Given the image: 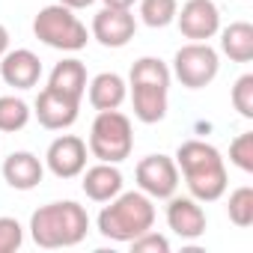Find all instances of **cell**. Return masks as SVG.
Listing matches in <instances>:
<instances>
[{
    "label": "cell",
    "mask_w": 253,
    "mask_h": 253,
    "mask_svg": "<svg viewBox=\"0 0 253 253\" xmlns=\"http://www.w3.org/2000/svg\"><path fill=\"white\" fill-rule=\"evenodd\" d=\"M173 161L179 167V176H185V185L197 203H214L226 194V164L211 143L185 140L176 149Z\"/></svg>",
    "instance_id": "cell-1"
},
{
    "label": "cell",
    "mask_w": 253,
    "mask_h": 253,
    "mask_svg": "<svg viewBox=\"0 0 253 253\" xmlns=\"http://www.w3.org/2000/svg\"><path fill=\"white\" fill-rule=\"evenodd\" d=\"M89 232V214L75 200L48 203L33 211L30 217V235L39 247L57 250V247H75Z\"/></svg>",
    "instance_id": "cell-2"
},
{
    "label": "cell",
    "mask_w": 253,
    "mask_h": 253,
    "mask_svg": "<svg viewBox=\"0 0 253 253\" xmlns=\"http://www.w3.org/2000/svg\"><path fill=\"white\" fill-rule=\"evenodd\" d=\"M152 226H155V206L152 197H146L143 191H119L98 211V232L119 244H128L131 238L143 235Z\"/></svg>",
    "instance_id": "cell-3"
},
{
    "label": "cell",
    "mask_w": 253,
    "mask_h": 253,
    "mask_svg": "<svg viewBox=\"0 0 253 253\" xmlns=\"http://www.w3.org/2000/svg\"><path fill=\"white\" fill-rule=\"evenodd\" d=\"M89 155L107 164H122L134 149V131L131 119L119 110H98V116L89 125Z\"/></svg>",
    "instance_id": "cell-4"
},
{
    "label": "cell",
    "mask_w": 253,
    "mask_h": 253,
    "mask_svg": "<svg viewBox=\"0 0 253 253\" xmlns=\"http://www.w3.org/2000/svg\"><path fill=\"white\" fill-rule=\"evenodd\" d=\"M33 33L42 45H48L54 51H81L89 42L86 24L75 15V9H69L63 3L42 6L39 15L33 18Z\"/></svg>",
    "instance_id": "cell-5"
},
{
    "label": "cell",
    "mask_w": 253,
    "mask_h": 253,
    "mask_svg": "<svg viewBox=\"0 0 253 253\" xmlns=\"http://www.w3.org/2000/svg\"><path fill=\"white\" fill-rule=\"evenodd\" d=\"M217 72H220V57L209 42H188L173 57V75L188 89L209 86L217 78Z\"/></svg>",
    "instance_id": "cell-6"
},
{
    "label": "cell",
    "mask_w": 253,
    "mask_h": 253,
    "mask_svg": "<svg viewBox=\"0 0 253 253\" xmlns=\"http://www.w3.org/2000/svg\"><path fill=\"white\" fill-rule=\"evenodd\" d=\"M137 188L152 200H170L179 191V167L170 155H146L134 170Z\"/></svg>",
    "instance_id": "cell-7"
},
{
    "label": "cell",
    "mask_w": 253,
    "mask_h": 253,
    "mask_svg": "<svg viewBox=\"0 0 253 253\" xmlns=\"http://www.w3.org/2000/svg\"><path fill=\"white\" fill-rule=\"evenodd\" d=\"M36 119L42 128L48 131H66L78 122V113H81V101L54 89V86H45L36 98V107H33Z\"/></svg>",
    "instance_id": "cell-8"
},
{
    "label": "cell",
    "mask_w": 253,
    "mask_h": 253,
    "mask_svg": "<svg viewBox=\"0 0 253 253\" xmlns=\"http://www.w3.org/2000/svg\"><path fill=\"white\" fill-rule=\"evenodd\" d=\"M179 30L191 42H209L220 30V9L214 0H185L176 12Z\"/></svg>",
    "instance_id": "cell-9"
},
{
    "label": "cell",
    "mask_w": 253,
    "mask_h": 253,
    "mask_svg": "<svg viewBox=\"0 0 253 253\" xmlns=\"http://www.w3.org/2000/svg\"><path fill=\"white\" fill-rule=\"evenodd\" d=\"M86 140H81L78 134H60L57 140H51L48 152H45V164L57 179H75L86 170Z\"/></svg>",
    "instance_id": "cell-10"
},
{
    "label": "cell",
    "mask_w": 253,
    "mask_h": 253,
    "mask_svg": "<svg viewBox=\"0 0 253 253\" xmlns=\"http://www.w3.org/2000/svg\"><path fill=\"white\" fill-rule=\"evenodd\" d=\"M137 33V18L131 9H110L104 6L92 18V39L104 48H125Z\"/></svg>",
    "instance_id": "cell-11"
},
{
    "label": "cell",
    "mask_w": 253,
    "mask_h": 253,
    "mask_svg": "<svg viewBox=\"0 0 253 253\" xmlns=\"http://www.w3.org/2000/svg\"><path fill=\"white\" fill-rule=\"evenodd\" d=\"M42 78V60L27 51V48H15V51H6L0 57V81L6 86H15V89H30L36 86Z\"/></svg>",
    "instance_id": "cell-12"
},
{
    "label": "cell",
    "mask_w": 253,
    "mask_h": 253,
    "mask_svg": "<svg viewBox=\"0 0 253 253\" xmlns=\"http://www.w3.org/2000/svg\"><path fill=\"white\" fill-rule=\"evenodd\" d=\"M206 211H203V206L194 200V197H170L167 200V226L179 235V238H185V241H194V238H200L203 232H206Z\"/></svg>",
    "instance_id": "cell-13"
},
{
    "label": "cell",
    "mask_w": 253,
    "mask_h": 253,
    "mask_svg": "<svg viewBox=\"0 0 253 253\" xmlns=\"http://www.w3.org/2000/svg\"><path fill=\"white\" fill-rule=\"evenodd\" d=\"M45 176V164L33 155V152H12L6 161H3V179L9 188L15 191H33Z\"/></svg>",
    "instance_id": "cell-14"
},
{
    "label": "cell",
    "mask_w": 253,
    "mask_h": 253,
    "mask_svg": "<svg viewBox=\"0 0 253 253\" xmlns=\"http://www.w3.org/2000/svg\"><path fill=\"white\" fill-rule=\"evenodd\" d=\"M81 176H84L81 188H84V194H86L92 203H107V200H113V197L122 191V173H119L116 164L98 161L95 167L84 170Z\"/></svg>",
    "instance_id": "cell-15"
},
{
    "label": "cell",
    "mask_w": 253,
    "mask_h": 253,
    "mask_svg": "<svg viewBox=\"0 0 253 253\" xmlns=\"http://www.w3.org/2000/svg\"><path fill=\"white\" fill-rule=\"evenodd\" d=\"M89 104L95 110H119V104L125 101V95H128V84H125L116 72H101L95 75L89 84Z\"/></svg>",
    "instance_id": "cell-16"
},
{
    "label": "cell",
    "mask_w": 253,
    "mask_h": 253,
    "mask_svg": "<svg viewBox=\"0 0 253 253\" xmlns=\"http://www.w3.org/2000/svg\"><path fill=\"white\" fill-rule=\"evenodd\" d=\"M167 95L170 86H143L134 84L131 86V104H134V116L146 125H155L167 116Z\"/></svg>",
    "instance_id": "cell-17"
},
{
    "label": "cell",
    "mask_w": 253,
    "mask_h": 253,
    "mask_svg": "<svg viewBox=\"0 0 253 253\" xmlns=\"http://www.w3.org/2000/svg\"><path fill=\"white\" fill-rule=\"evenodd\" d=\"M48 86H54V89H60V92H66V95L81 101L84 92H86V66L81 60H75V57L60 60L54 66L51 78H48Z\"/></svg>",
    "instance_id": "cell-18"
},
{
    "label": "cell",
    "mask_w": 253,
    "mask_h": 253,
    "mask_svg": "<svg viewBox=\"0 0 253 253\" xmlns=\"http://www.w3.org/2000/svg\"><path fill=\"white\" fill-rule=\"evenodd\" d=\"M220 33V51L232 60V63H250L253 60V24L247 21H235Z\"/></svg>",
    "instance_id": "cell-19"
},
{
    "label": "cell",
    "mask_w": 253,
    "mask_h": 253,
    "mask_svg": "<svg viewBox=\"0 0 253 253\" xmlns=\"http://www.w3.org/2000/svg\"><path fill=\"white\" fill-rule=\"evenodd\" d=\"M170 78L173 72L167 69L164 60L158 57H140L134 66H131V75H128V84H143V86H170Z\"/></svg>",
    "instance_id": "cell-20"
},
{
    "label": "cell",
    "mask_w": 253,
    "mask_h": 253,
    "mask_svg": "<svg viewBox=\"0 0 253 253\" xmlns=\"http://www.w3.org/2000/svg\"><path fill=\"white\" fill-rule=\"evenodd\" d=\"M33 110L27 107L24 98H15V95H0V131L6 134H15L21 131L24 125L30 122Z\"/></svg>",
    "instance_id": "cell-21"
},
{
    "label": "cell",
    "mask_w": 253,
    "mask_h": 253,
    "mask_svg": "<svg viewBox=\"0 0 253 253\" xmlns=\"http://www.w3.org/2000/svg\"><path fill=\"white\" fill-rule=\"evenodd\" d=\"M179 0H140V18L146 27H167L176 21Z\"/></svg>",
    "instance_id": "cell-22"
},
{
    "label": "cell",
    "mask_w": 253,
    "mask_h": 253,
    "mask_svg": "<svg viewBox=\"0 0 253 253\" xmlns=\"http://www.w3.org/2000/svg\"><path fill=\"white\" fill-rule=\"evenodd\" d=\"M226 214H229V220H232L238 229L253 226V188H250V185H241V188H235V191L229 194Z\"/></svg>",
    "instance_id": "cell-23"
},
{
    "label": "cell",
    "mask_w": 253,
    "mask_h": 253,
    "mask_svg": "<svg viewBox=\"0 0 253 253\" xmlns=\"http://www.w3.org/2000/svg\"><path fill=\"white\" fill-rule=\"evenodd\" d=\"M229 98H232V107H235L244 119H253V75H250V72L241 75V78L232 84Z\"/></svg>",
    "instance_id": "cell-24"
},
{
    "label": "cell",
    "mask_w": 253,
    "mask_h": 253,
    "mask_svg": "<svg viewBox=\"0 0 253 253\" xmlns=\"http://www.w3.org/2000/svg\"><path fill=\"white\" fill-rule=\"evenodd\" d=\"M229 161L241 173H253V131H244L229 143Z\"/></svg>",
    "instance_id": "cell-25"
},
{
    "label": "cell",
    "mask_w": 253,
    "mask_h": 253,
    "mask_svg": "<svg viewBox=\"0 0 253 253\" xmlns=\"http://www.w3.org/2000/svg\"><path fill=\"white\" fill-rule=\"evenodd\" d=\"M24 244V226L15 217H0V253H15Z\"/></svg>",
    "instance_id": "cell-26"
},
{
    "label": "cell",
    "mask_w": 253,
    "mask_h": 253,
    "mask_svg": "<svg viewBox=\"0 0 253 253\" xmlns=\"http://www.w3.org/2000/svg\"><path fill=\"white\" fill-rule=\"evenodd\" d=\"M128 244H131V253H170L167 235H161V232H155V229H146L143 235L131 238Z\"/></svg>",
    "instance_id": "cell-27"
},
{
    "label": "cell",
    "mask_w": 253,
    "mask_h": 253,
    "mask_svg": "<svg viewBox=\"0 0 253 253\" xmlns=\"http://www.w3.org/2000/svg\"><path fill=\"white\" fill-rule=\"evenodd\" d=\"M60 3L78 12V9H86V6H92V3H95V0H60Z\"/></svg>",
    "instance_id": "cell-28"
},
{
    "label": "cell",
    "mask_w": 253,
    "mask_h": 253,
    "mask_svg": "<svg viewBox=\"0 0 253 253\" xmlns=\"http://www.w3.org/2000/svg\"><path fill=\"white\" fill-rule=\"evenodd\" d=\"M137 3V0H104V6H110V9H131Z\"/></svg>",
    "instance_id": "cell-29"
},
{
    "label": "cell",
    "mask_w": 253,
    "mask_h": 253,
    "mask_svg": "<svg viewBox=\"0 0 253 253\" xmlns=\"http://www.w3.org/2000/svg\"><path fill=\"white\" fill-rule=\"evenodd\" d=\"M6 51H9V30L0 24V57H3Z\"/></svg>",
    "instance_id": "cell-30"
}]
</instances>
